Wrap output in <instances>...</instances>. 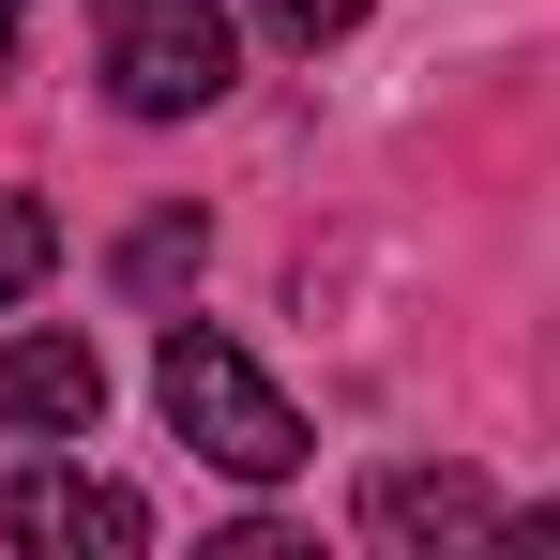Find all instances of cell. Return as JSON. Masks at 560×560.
<instances>
[{"instance_id":"obj_10","label":"cell","mask_w":560,"mask_h":560,"mask_svg":"<svg viewBox=\"0 0 560 560\" xmlns=\"http://www.w3.org/2000/svg\"><path fill=\"white\" fill-rule=\"evenodd\" d=\"M0 15H15V0H0Z\"/></svg>"},{"instance_id":"obj_5","label":"cell","mask_w":560,"mask_h":560,"mask_svg":"<svg viewBox=\"0 0 560 560\" xmlns=\"http://www.w3.org/2000/svg\"><path fill=\"white\" fill-rule=\"evenodd\" d=\"M364 530H394V546H455V530H500V500H485L469 469H378V485H364Z\"/></svg>"},{"instance_id":"obj_7","label":"cell","mask_w":560,"mask_h":560,"mask_svg":"<svg viewBox=\"0 0 560 560\" xmlns=\"http://www.w3.org/2000/svg\"><path fill=\"white\" fill-rule=\"evenodd\" d=\"M258 15H273L288 46H349V31H364V0H258Z\"/></svg>"},{"instance_id":"obj_1","label":"cell","mask_w":560,"mask_h":560,"mask_svg":"<svg viewBox=\"0 0 560 560\" xmlns=\"http://www.w3.org/2000/svg\"><path fill=\"white\" fill-rule=\"evenodd\" d=\"M152 394H167V424H183V440L228 469V485H288V469L318 455V440H303V409H288V394L243 364L228 334H197V318H167V349H152Z\"/></svg>"},{"instance_id":"obj_4","label":"cell","mask_w":560,"mask_h":560,"mask_svg":"<svg viewBox=\"0 0 560 560\" xmlns=\"http://www.w3.org/2000/svg\"><path fill=\"white\" fill-rule=\"evenodd\" d=\"M92 409H106L92 334H0V424L15 440H92Z\"/></svg>"},{"instance_id":"obj_9","label":"cell","mask_w":560,"mask_h":560,"mask_svg":"<svg viewBox=\"0 0 560 560\" xmlns=\"http://www.w3.org/2000/svg\"><path fill=\"white\" fill-rule=\"evenodd\" d=\"M0 77H15V15H0Z\"/></svg>"},{"instance_id":"obj_3","label":"cell","mask_w":560,"mask_h":560,"mask_svg":"<svg viewBox=\"0 0 560 560\" xmlns=\"http://www.w3.org/2000/svg\"><path fill=\"white\" fill-rule=\"evenodd\" d=\"M0 530L31 560H137L152 546V500L106 485V469H15V485H0Z\"/></svg>"},{"instance_id":"obj_2","label":"cell","mask_w":560,"mask_h":560,"mask_svg":"<svg viewBox=\"0 0 560 560\" xmlns=\"http://www.w3.org/2000/svg\"><path fill=\"white\" fill-rule=\"evenodd\" d=\"M92 46H106V92L137 106V121H197V106L243 77V31L212 0H106Z\"/></svg>"},{"instance_id":"obj_8","label":"cell","mask_w":560,"mask_h":560,"mask_svg":"<svg viewBox=\"0 0 560 560\" xmlns=\"http://www.w3.org/2000/svg\"><path fill=\"white\" fill-rule=\"evenodd\" d=\"M183 258H197V228H183V212H167V228H137V243H121V273H137V288H167V273H183Z\"/></svg>"},{"instance_id":"obj_6","label":"cell","mask_w":560,"mask_h":560,"mask_svg":"<svg viewBox=\"0 0 560 560\" xmlns=\"http://www.w3.org/2000/svg\"><path fill=\"white\" fill-rule=\"evenodd\" d=\"M46 273H61V228H46V197H15V183H0V303H31Z\"/></svg>"}]
</instances>
